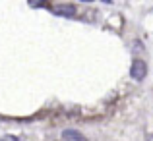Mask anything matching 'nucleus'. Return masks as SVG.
Instances as JSON below:
<instances>
[{"label": "nucleus", "instance_id": "1", "mask_svg": "<svg viewBox=\"0 0 153 141\" xmlns=\"http://www.w3.org/2000/svg\"><path fill=\"white\" fill-rule=\"evenodd\" d=\"M147 74V66L143 60H136L134 64H132V78L136 79V81H142L143 78H146Z\"/></svg>", "mask_w": 153, "mask_h": 141}, {"label": "nucleus", "instance_id": "2", "mask_svg": "<svg viewBox=\"0 0 153 141\" xmlns=\"http://www.w3.org/2000/svg\"><path fill=\"white\" fill-rule=\"evenodd\" d=\"M54 12L56 14H60V16H74L76 14V6H72V4H58V6L54 8Z\"/></svg>", "mask_w": 153, "mask_h": 141}, {"label": "nucleus", "instance_id": "3", "mask_svg": "<svg viewBox=\"0 0 153 141\" xmlns=\"http://www.w3.org/2000/svg\"><path fill=\"white\" fill-rule=\"evenodd\" d=\"M62 137L66 139V141H87L82 134H79V131H76V130H64L62 131Z\"/></svg>", "mask_w": 153, "mask_h": 141}, {"label": "nucleus", "instance_id": "4", "mask_svg": "<svg viewBox=\"0 0 153 141\" xmlns=\"http://www.w3.org/2000/svg\"><path fill=\"white\" fill-rule=\"evenodd\" d=\"M2 141H18V137H12V135H8V137H4Z\"/></svg>", "mask_w": 153, "mask_h": 141}]
</instances>
